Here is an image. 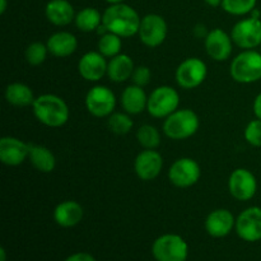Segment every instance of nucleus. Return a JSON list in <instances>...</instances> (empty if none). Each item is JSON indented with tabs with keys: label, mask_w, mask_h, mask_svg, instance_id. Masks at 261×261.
Segmentation results:
<instances>
[{
	"label": "nucleus",
	"mask_w": 261,
	"mask_h": 261,
	"mask_svg": "<svg viewBox=\"0 0 261 261\" xmlns=\"http://www.w3.org/2000/svg\"><path fill=\"white\" fill-rule=\"evenodd\" d=\"M32 110L36 119L48 127L64 126L70 116L68 103L61 97L51 93L36 97Z\"/></svg>",
	"instance_id": "f03ea898"
},
{
	"label": "nucleus",
	"mask_w": 261,
	"mask_h": 261,
	"mask_svg": "<svg viewBox=\"0 0 261 261\" xmlns=\"http://www.w3.org/2000/svg\"><path fill=\"white\" fill-rule=\"evenodd\" d=\"M200 126L199 116L190 109H178L163 121V133L172 140H185L196 134Z\"/></svg>",
	"instance_id": "7ed1b4c3"
},
{
	"label": "nucleus",
	"mask_w": 261,
	"mask_h": 261,
	"mask_svg": "<svg viewBox=\"0 0 261 261\" xmlns=\"http://www.w3.org/2000/svg\"><path fill=\"white\" fill-rule=\"evenodd\" d=\"M107 126L114 134L125 135L130 133V130L134 126V122L127 112H114L109 116Z\"/></svg>",
	"instance_id": "c85d7f7f"
},
{
	"label": "nucleus",
	"mask_w": 261,
	"mask_h": 261,
	"mask_svg": "<svg viewBox=\"0 0 261 261\" xmlns=\"http://www.w3.org/2000/svg\"><path fill=\"white\" fill-rule=\"evenodd\" d=\"M163 168V157L155 149H144L134 161V171L143 181H152L158 177Z\"/></svg>",
	"instance_id": "dca6fc26"
},
{
	"label": "nucleus",
	"mask_w": 261,
	"mask_h": 261,
	"mask_svg": "<svg viewBox=\"0 0 261 261\" xmlns=\"http://www.w3.org/2000/svg\"><path fill=\"white\" fill-rule=\"evenodd\" d=\"M8 7V0H0V14H4Z\"/></svg>",
	"instance_id": "e433bc0d"
},
{
	"label": "nucleus",
	"mask_w": 261,
	"mask_h": 261,
	"mask_svg": "<svg viewBox=\"0 0 261 261\" xmlns=\"http://www.w3.org/2000/svg\"><path fill=\"white\" fill-rule=\"evenodd\" d=\"M47 54H50L48 53L47 45L36 41V42H32L31 45L27 46L24 56L25 60H27V63L30 65L38 66L45 63L46 58H47Z\"/></svg>",
	"instance_id": "7c9ffc66"
},
{
	"label": "nucleus",
	"mask_w": 261,
	"mask_h": 261,
	"mask_svg": "<svg viewBox=\"0 0 261 261\" xmlns=\"http://www.w3.org/2000/svg\"><path fill=\"white\" fill-rule=\"evenodd\" d=\"M201 170L195 160L182 157L176 160L168 170V180L173 186L180 189L191 188L199 181Z\"/></svg>",
	"instance_id": "1a4fd4ad"
},
{
	"label": "nucleus",
	"mask_w": 261,
	"mask_h": 261,
	"mask_svg": "<svg viewBox=\"0 0 261 261\" xmlns=\"http://www.w3.org/2000/svg\"><path fill=\"white\" fill-rule=\"evenodd\" d=\"M75 14L73 5L68 0H50L45 8V15L48 22L59 27L74 22Z\"/></svg>",
	"instance_id": "412c9836"
},
{
	"label": "nucleus",
	"mask_w": 261,
	"mask_h": 261,
	"mask_svg": "<svg viewBox=\"0 0 261 261\" xmlns=\"http://www.w3.org/2000/svg\"><path fill=\"white\" fill-rule=\"evenodd\" d=\"M233 41L231 35L224 32L222 28H214L206 33L204 38L205 51L211 59L214 61H226L231 58L233 51Z\"/></svg>",
	"instance_id": "4468645a"
},
{
	"label": "nucleus",
	"mask_w": 261,
	"mask_h": 261,
	"mask_svg": "<svg viewBox=\"0 0 261 261\" xmlns=\"http://www.w3.org/2000/svg\"><path fill=\"white\" fill-rule=\"evenodd\" d=\"M256 3L257 0H223L222 8L228 14L241 17L250 14L256 8Z\"/></svg>",
	"instance_id": "c756f323"
},
{
	"label": "nucleus",
	"mask_w": 261,
	"mask_h": 261,
	"mask_svg": "<svg viewBox=\"0 0 261 261\" xmlns=\"http://www.w3.org/2000/svg\"><path fill=\"white\" fill-rule=\"evenodd\" d=\"M204 2H205L209 7L217 8V7H222V2H223V0H204Z\"/></svg>",
	"instance_id": "c9c22d12"
},
{
	"label": "nucleus",
	"mask_w": 261,
	"mask_h": 261,
	"mask_svg": "<svg viewBox=\"0 0 261 261\" xmlns=\"http://www.w3.org/2000/svg\"><path fill=\"white\" fill-rule=\"evenodd\" d=\"M31 144L14 137H3L0 139V161L3 165L15 167L30 157Z\"/></svg>",
	"instance_id": "2eb2a0df"
},
{
	"label": "nucleus",
	"mask_w": 261,
	"mask_h": 261,
	"mask_svg": "<svg viewBox=\"0 0 261 261\" xmlns=\"http://www.w3.org/2000/svg\"><path fill=\"white\" fill-rule=\"evenodd\" d=\"M150 78H152V71L148 66H138L135 68L134 73L132 75V82L135 86H139L144 88L147 84H149Z\"/></svg>",
	"instance_id": "473e14b6"
},
{
	"label": "nucleus",
	"mask_w": 261,
	"mask_h": 261,
	"mask_svg": "<svg viewBox=\"0 0 261 261\" xmlns=\"http://www.w3.org/2000/svg\"><path fill=\"white\" fill-rule=\"evenodd\" d=\"M237 234L246 242L261 241V208L250 206L240 213L236 218Z\"/></svg>",
	"instance_id": "ddd939ff"
},
{
	"label": "nucleus",
	"mask_w": 261,
	"mask_h": 261,
	"mask_svg": "<svg viewBox=\"0 0 261 261\" xmlns=\"http://www.w3.org/2000/svg\"><path fill=\"white\" fill-rule=\"evenodd\" d=\"M110 5L111 4H119V3H124V0H106Z\"/></svg>",
	"instance_id": "58836bf2"
},
{
	"label": "nucleus",
	"mask_w": 261,
	"mask_h": 261,
	"mask_svg": "<svg viewBox=\"0 0 261 261\" xmlns=\"http://www.w3.org/2000/svg\"><path fill=\"white\" fill-rule=\"evenodd\" d=\"M64 261H96V259L88 252H75L66 257Z\"/></svg>",
	"instance_id": "72a5a7b5"
},
{
	"label": "nucleus",
	"mask_w": 261,
	"mask_h": 261,
	"mask_svg": "<svg viewBox=\"0 0 261 261\" xmlns=\"http://www.w3.org/2000/svg\"><path fill=\"white\" fill-rule=\"evenodd\" d=\"M208 74L206 64L199 58H188L176 69V82L184 89H194L204 83Z\"/></svg>",
	"instance_id": "9d476101"
},
{
	"label": "nucleus",
	"mask_w": 261,
	"mask_h": 261,
	"mask_svg": "<svg viewBox=\"0 0 261 261\" xmlns=\"http://www.w3.org/2000/svg\"><path fill=\"white\" fill-rule=\"evenodd\" d=\"M102 15L96 8H84L76 13L74 23L82 32H93L102 25Z\"/></svg>",
	"instance_id": "a878e982"
},
{
	"label": "nucleus",
	"mask_w": 261,
	"mask_h": 261,
	"mask_svg": "<svg viewBox=\"0 0 261 261\" xmlns=\"http://www.w3.org/2000/svg\"><path fill=\"white\" fill-rule=\"evenodd\" d=\"M33 167L42 173H50L56 167V158L54 153L45 145L31 144L30 157Z\"/></svg>",
	"instance_id": "b1692460"
},
{
	"label": "nucleus",
	"mask_w": 261,
	"mask_h": 261,
	"mask_svg": "<svg viewBox=\"0 0 261 261\" xmlns=\"http://www.w3.org/2000/svg\"><path fill=\"white\" fill-rule=\"evenodd\" d=\"M204 226L209 236L214 239H222L228 236L233 231L236 227V219L228 209H216L208 214Z\"/></svg>",
	"instance_id": "a211bd4d"
},
{
	"label": "nucleus",
	"mask_w": 261,
	"mask_h": 261,
	"mask_svg": "<svg viewBox=\"0 0 261 261\" xmlns=\"http://www.w3.org/2000/svg\"><path fill=\"white\" fill-rule=\"evenodd\" d=\"M134 70V61L126 54H119L114 56L107 64V76L114 83H122L127 79H132Z\"/></svg>",
	"instance_id": "5701e85b"
},
{
	"label": "nucleus",
	"mask_w": 261,
	"mask_h": 261,
	"mask_svg": "<svg viewBox=\"0 0 261 261\" xmlns=\"http://www.w3.org/2000/svg\"><path fill=\"white\" fill-rule=\"evenodd\" d=\"M245 140L252 147H261V120L255 119L246 125L244 132Z\"/></svg>",
	"instance_id": "2f4dec72"
},
{
	"label": "nucleus",
	"mask_w": 261,
	"mask_h": 261,
	"mask_svg": "<svg viewBox=\"0 0 261 261\" xmlns=\"http://www.w3.org/2000/svg\"><path fill=\"white\" fill-rule=\"evenodd\" d=\"M137 140L144 149H155L161 144V133L153 125L145 124L138 129Z\"/></svg>",
	"instance_id": "cd10ccee"
},
{
	"label": "nucleus",
	"mask_w": 261,
	"mask_h": 261,
	"mask_svg": "<svg viewBox=\"0 0 261 261\" xmlns=\"http://www.w3.org/2000/svg\"><path fill=\"white\" fill-rule=\"evenodd\" d=\"M168 27L165 18L155 13H150V14L144 15L140 20L138 36L143 45L154 48L165 42Z\"/></svg>",
	"instance_id": "6e6552de"
},
{
	"label": "nucleus",
	"mask_w": 261,
	"mask_h": 261,
	"mask_svg": "<svg viewBox=\"0 0 261 261\" xmlns=\"http://www.w3.org/2000/svg\"><path fill=\"white\" fill-rule=\"evenodd\" d=\"M107 64L109 61L99 51H89L79 60V75L88 82L101 81L105 75H107Z\"/></svg>",
	"instance_id": "f3484780"
},
{
	"label": "nucleus",
	"mask_w": 261,
	"mask_h": 261,
	"mask_svg": "<svg viewBox=\"0 0 261 261\" xmlns=\"http://www.w3.org/2000/svg\"><path fill=\"white\" fill-rule=\"evenodd\" d=\"M5 99L12 106L27 107L32 106V103L35 102V96H33V91L30 86L14 82L5 88Z\"/></svg>",
	"instance_id": "393cba45"
},
{
	"label": "nucleus",
	"mask_w": 261,
	"mask_h": 261,
	"mask_svg": "<svg viewBox=\"0 0 261 261\" xmlns=\"http://www.w3.org/2000/svg\"><path fill=\"white\" fill-rule=\"evenodd\" d=\"M98 51L105 56V58H114V56L121 54L122 47V40L120 36L115 35V33L106 32L101 36L98 40Z\"/></svg>",
	"instance_id": "bb28decb"
},
{
	"label": "nucleus",
	"mask_w": 261,
	"mask_h": 261,
	"mask_svg": "<svg viewBox=\"0 0 261 261\" xmlns=\"http://www.w3.org/2000/svg\"><path fill=\"white\" fill-rule=\"evenodd\" d=\"M86 107L94 117H109L116 107V97L106 86H94L87 92Z\"/></svg>",
	"instance_id": "9b49d317"
},
{
	"label": "nucleus",
	"mask_w": 261,
	"mask_h": 261,
	"mask_svg": "<svg viewBox=\"0 0 261 261\" xmlns=\"http://www.w3.org/2000/svg\"><path fill=\"white\" fill-rule=\"evenodd\" d=\"M140 20L137 10L125 3L111 4L102 15V24L109 32L115 33L121 38L133 37L138 35Z\"/></svg>",
	"instance_id": "f257e3e1"
},
{
	"label": "nucleus",
	"mask_w": 261,
	"mask_h": 261,
	"mask_svg": "<svg viewBox=\"0 0 261 261\" xmlns=\"http://www.w3.org/2000/svg\"><path fill=\"white\" fill-rule=\"evenodd\" d=\"M254 114L256 119L261 120V92L256 96L254 101Z\"/></svg>",
	"instance_id": "f704fd0d"
},
{
	"label": "nucleus",
	"mask_w": 261,
	"mask_h": 261,
	"mask_svg": "<svg viewBox=\"0 0 261 261\" xmlns=\"http://www.w3.org/2000/svg\"><path fill=\"white\" fill-rule=\"evenodd\" d=\"M0 261H7V252H5L4 247L0 249Z\"/></svg>",
	"instance_id": "4c0bfd02"
},
{
	"label": "nucleus",
	"mask_w": 261,
	"mask_h": 261,
	"mask_svg": "<svg viewBox=\"0 0 261 261\" xmlns=\"http://www.w3.org/2000/svg\"><path fill=\"white\" fill-rule=\"evenodd\" d=\"M83 206L74 200H65L58 204L54 211V221L63 228H71L83 219Z\"/></svg>",
	"instance_id": "6ab92c4d"
},
{
	"label": "nucleus",
	"mask_w": 261,
	"mask_h": 261,
	"mask_svg": "<svg viewBox=\"0 0 261 261\" xmlns=\"http://www.w3.org/2000/svg\"><path fill=\"white\" fill-rule=\"evenodd\" d=\"M234 45L242 50H254L261 43V18H245L239 20L231 31Z\"/></svg>",
	"instance_id": "0eeeda50"
},
{
	"label": "nucleus",
	"mask_w": 261,
	"mask_h": 261,
	"mask_svg": "<svg viewBox=\"0 0 261 261\" xmlns=\"http://www.w3.org/2000/svg\"><path fill=\"white\" fill-rule=\"evenodd\" d=\"M152 255L157 261H186L189 255L188 242L180 234H162L153 242Z\"/></svg>",
	"instance_id": "39448f33"
},
{
	"label": "nucleus",
	"mask_w": 261,
	"mask_h": 261,
	"mask_svg": "<svg viewBox=\"0 0 261 261\" xmlns=\"http://www.w3.org/2000/svg\"><path fill=\"white\" fill-rule=\"evenodd\" d=\"M259 47H260V53H261V43H260V46H259Z\"/></svg>",
	"instance_id": "ea45409f"
},
{
	"label": "nucleus",
	"mask_w": 261,
	"mask_h": 261,
	"mask_svg": "<svg viewBox=\"0 0 261 261\" xmlns=\"http://www.w3.org/2000/svg\"><path fill=\"white\" fill-rule=\"evenodd\" d=\"M229 74L237 83L251 84L261 79V53L244 50L234 56L229 65Z\"/></svg>",
	"instance_id": "20e7f679"
},
{
	"label": "nucleus",
	"mask_w": 261,
	"mask_h": 261,
	"mask_svg": "<svg viewBox=\"0 0 261 261\" xmlns=\"http://www.w3.org/2000/svg\"><path fill=\"white\" fill-rule=\"evenodd\" d=\"M120 102L125 112L129 115H139L147 110L148 96L143 87L132 84L122 91Z\"/></svg>",
	"instance_id": "4be33fe9"
},
{
	"label": "nucleus",
	"mask_w": 261,
	"mask_h": 261,
	"mask_svg": "<svg viewBox=\"0 0 261 261\" xmlns=\"http://www.w3.org/2000/svg\"><path fill=\"white\" fill-rule=\"evenodd\" d=\"M48 53L56 58H68L78 48V40L75 36L66 31L53 33L46 42Z\"/></svg>",
	"instance_id": "aec40b11"
},
{
	"label": "nucleus",
	"mask_w": 261,
	"mask_h": 261,
	"mask_svg": "<svg viewBox=\"0 0 261 261\" xmlns=\"http://www.w3.org/2000/svg\"><path fill=\"white\" fill-rule=\"evenodd\" d=\"M228 190L236 200H251L257 191L256 177L246 168H236L228 178Z\"/></svg>",
	"instance_id": "f8f14e48"
},
{
	"label": "nucleus",
	"mask_w": 261,
	"mask_h": 261,
	"mask_svg": "<svg viewBox=\"0 0 261 261\" xmlns=\"http://www.w3.org/2000/svg\"><path fill=\"white\" fill-rule=\"evenodd\" d=\"M180 94L173 87L160 86L148 96L147 111L155 119H166L178 110Z\"/></svg>",
	"instance_id": "423d86ee"
}]
</instances>
